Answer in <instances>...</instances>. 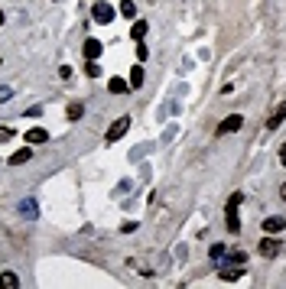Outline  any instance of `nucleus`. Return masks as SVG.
Listing matches in <instances>:
<instances>
[{"label": "nucleus", "instance_id": "f257e3e1", "mask_svg": "<svg viewBox=\"0 0 286 289\" xmlns=\"http://www.w3.org/2000/svg\"><path fill=\"white\" fill-rule=\"evenodd\" d=\"M241 202H244V192H234V195L228 198V205H224V227H228L231 234H238V231H241V218H238Z\"/></svg>", "mask_w": 286, "mask_h": 289}, {"label": "nucleus", "instance_id": "f03ea898", "mask_svg": "<svg viewBox=\"0 0 286 289\" xmlns=\"http://www.w3.org/2000/svg\"><path fill=\"white\" fill-rule=\"evenodd\" d=\"M114 16H117V10L111 7V3H104V0H94V7H91V20H94V23L108 26Z\"/></svg>", "mask_w": 286, "mask_h": 289}, {"label": "nucleus", "instance_id": "7ed1b4c3", "mask_svg": "<svg viewBox=\"0 0 286 289\" xmlns=\"http://www.w3.org/2000/svg\"><path fill=\"white\" fill-rule=\"evenodd\" d=\"M257 253H260V257H267V260H270V257H280V253H283V241H277L273 234H267L260 244H257Z\"/></svg>", "mask_w": 286, "mask_h": 289}, {"label": "nucleus", "instance_id": "20e7f679", "mask_svg": "<svg viewBox=\"0 0 286 289\" xmlns=\"http://www.w3.org/2000/svg\"><path fill=\"white\" fill-rule=\"evenodd\" d=\"M218 276H221L224 283H234L244 276V263H231V260H221V266H218Z\"/></svg>", "mask_w": 286, "mask_h": 289}, {"label": "nucleus", "instance_id": "39448f33", "mask_svg": "<svg viewBox=\"0 0 286 289\" xmlns=\"http://www.w3.org/2000/svg\"><path fill=\"white\" fill-rule=\"evenodd\" d=\"M127 130H130V117L124 114V117H117L114 124L108 127V137H104V140H108V143H117V140H121V137H124Z\"/></svg>", "mask_w": 286, "mask_h": 289}, {"label": "nucleus", "instance_id": "423d86ee", "mask_svg": "<svg viewBox=\"0 0 286 289\" xmlns=\"http://www.w3.org/2000/svg\"><path fill=\"white\" fill-rule=\"evenodd\" d=\"M241 127H244V117H241V114H231V117H224L221 124H218V137H228V133H238Z\"/></svg>", "mask_w": 286, "mask_h": 289}, {"label": "nucleus", "instance_id": "0eeeda50", "mask_svg": "<svg viewBox=\"0 0 286 289\" xmlns=\"http://www.w3.org/2000/svg\"><path fill=\"white\" fill-rule=\"evenodd\" d=\"M26 143H30V146H42V143L49 140V133L42 130V127H33V130H26V137H23Z\"/></svg>", "mask_w": 286, "mask_h": 289}, {"label": "nucleus", "instance_id": "6e6552de", "mask_svg": "<svg viewBox=\"0 0 286 289\" xmlns=\"http://www.w3.org/2000/svg\"><path fill=\"white\" fill-rule=\"evenodd\" d=\"M283 120H286V101H280V104H277V110L270 114V120H267V130H277Z\"/></svg>", "mask_w": 286, "mask_h": 289}, {"label": "nucleus", "instance_id": "1a4fd4ad", "mask_svg": "<svg viewBox=\"0 0 286 289\" xmlns=\"http://www.w3.org/2000/svg\"><path fill=\"white\" fill-rule=\"evenodd\" d=\"M283 227H286V218H277V215H273V218H263V231H267V234H280Z\"/></svg>", "mask_w": 286, "mask_h": 289}, {"label": "nucleus", "instance_id": "9d476101", "mask_svg": "<svg viewBox=\"0 0 286 289\" xmlns=\"http://www.w3.org/2000/svg\"><path fill=\"white\" fill-rule=\"evenodd\" d=\"M30 159H33V146H23L10 156V166H23V163H30Z\"/></svg>", "mask_w": 286, "mask_h": 289}, {"label": "nucleus", "instance_id": "9b49d317", "mask_svg": "<svg viewBox=\"0 0 286 289\" xmlns=\"http://www.w3.org/2000/svg\"><path fill=\"white\" fill-rule=\"evenodd\" d=\"M98 55H101V42L98 39H85V59H88V62H94Z\"/></svg>", "mask_w": 286, "mask_h": 289}, {"label": "nucleus", "instance_id": "f8f14e48", "mask_svg": "<svg viewBox=\"0 0 286 289\" xmlns=\"http://www.w3.org/2000/svg\"><path fill=\"white\" fill-rule=\"evenodd\" d=\"M108 88H111V94H127V91H130V81H124V78H111V81H108Z\"/></svg>", "mask_w": 286, "mask_h": 289}, {"label": "nucleus", "instance_id": "ddd939ff", "mask_svg": "<svg viewBox=\"0 0 286 289\" xmlns=\"http://www.w3.org/2000/svg\"><path fill=\"white\" fill-rule=\"evenodd\" d=\"M147 30H150V26H147V20H137V23H133V33H130V36H133V39H137V42H143V36H147Z\"/></svg>", "mask_w": 286, "mask_h": 289}, {"label": "nucleus", "instance_id": "4468645a", "mask_svg": "<svg viewBox=\"0 0 286 289\" xmlns=\"http://www.w3.org/2000/svg\"><path fill=\"white\" fill-rule=\"evenodd\" d=\"M121 16H127V20H133L137 16V7H133V0H121V10H117Z\"/></svg>", "mask_w": 286, "mask_h": 289}, {"label": "nucleus", "instance_id": "2eb2a0df", "mask_svg": "<svg viewBox=\"0 0 286 289\" xmlns=\"http://www.w3.org/2000/svg\"><path fill=\"white\" fill-rule=\"evenodd\" d=\"M20 211H23V215H26V218H36V215H39V208H36V202H33V198H26V202L23 205H20Z\"/></svg>", "mask_w": 286, "mask_h": 289}, {"label": "nucleus", "instance_id": "dca6fc26", "mask_svg": "<svg viewBox=\"0 0 286 289\" xmlns=\"http://www.w3.org/2000/svg\"><path fill=\"white\" fill-rule=\"evenodd\" d=\"M127 81H130V88H140V85H143V69H140V65H133V69H130V78H127Z\"/></svg>", "mask_w": 286, "mask_h": 289}, {"label": "nucleus", "instance_id": "f3484780", "mask_svg": "<svg viewBox=\"0 0 286 289\" xmlns=\"http://www.w3.org/2000/svg\"><path fill=\"white\" fill-rule=\"evenodd\" d=\"M82 114H85V104L72 101V104H69V120H82Z\"/></svg>", "mask_w": 286, "mask_h": 289}, {"label": "nucleus", "instance_id": "a211bd4d", "mask_svg": "<svg viewBox=\"0 0 286 289\" xmlns=\"http://www.w3.org/2000/svg\"><path fill=\"white\" fill-rule=\"evenodd\" d=\"M16 283L20 280H16L13 273H0V289H16Z\"/></svg>", "mask_w": 286, "mask_h": 289}, {"label": "nucleus", "instance_id": "6ab92c4d", "mask_svg": "<svg viewBox=\"0 0 286 289\" xmlns=\"http://www.w3.org/2000/svg\"><path fill=\"white\" fill-rule=\"evenodd\" d=\"M228 260H231V263H247V253H244V250H231V253H228Z\"/></svg>", "mask_w": 286, "mask_h": 289}, {"label": "nucleus", "instance_id": "aec40b11", "mask_svg": "<svg viewBox=\"0 0 286 289\" xmlns=\"http://www.w3.org/2000/svg\"><path fill=\"white\" fill-rule=\"evenodd\" d=\"M208 257L211 260H221L224 257V244H211V247H208Z\"/></svg>", "mask_w": 286, "mask_h": 289}, {"label": "nucleus", "instance_id": "412c9836", "mask_svg": "<svg viewBox=\"0 0 286 289\" xmlns=\"http://www.w3.org/2000/svg\"><path fill=\"white\" fill-rule=\"evenodd\" d=\"M85 72L91 75V78H98V75H101V65H98V62H88V65H85Z\"/></svg>", "mask_w": 286, "mask_h": 289}, {"label": "nucleus", "instance_id": "4be33fe9", "mask_svg": "<svg viewBox=\"0 0 286 289\" xmlns=\"http://www.w3.org/2000/svg\"><path fill=\"white\" fill-rule=\"evenodd\" d=\"M147 46H143V42H140V46H137V62H147Z\"/></svg>", "mask_w": 286, "mask_h": 289}, {"label": "nucleus", "instance_id": "5701e85b", "mask_svg": "<svg viewBox=\"0 0 286 289\" xmlns=\"http://www.w3.org/2000/svg\"><path fill=\"white\" fill-rule=\"evenodd\" d=\"M10 137H13V130H10V127H0V143H7Z\"/></svg>", "mask_w": 286, "mask_h": 289}, {"label": "nucleus", "instance_id": "b1692460", "mask_svg": "<svg viewBox=\"0 0 286 289\" xmlns=\"http://www.w3.org/2000/svg\"><path fill=\"white\" fill-rule=\"evenodd\" d=\"M121 231H124V234H130V231H137V221H124V224H121Z\"/></svg>", "mask_w": 286, "mask_h": 289}, {"label": "nucleus", "instance_id": "393cba45", "mask_svg": "<svg viewBox=\"0 0 286 289\" xmlns=\"http://www.w3.org/2000/svg\"><path fill=\"white\" fill-rule=\"evenodd\" d=\"M13 98V88H0V101H10Z\"/></svg>", "mask_w": 286, "mask_h": 289}, {"label": "nucleus", "instance_id": "a878e982", "mask_svg": "<svg viewBox=\"0 0 286 289\" xmlns=\"http://www.w3.org/2000/svg\"><path fill=\"white\" fill-rule=\"evenodd\" d=\"M26 117H42V108H39V104H36V108H30V110H26Z\"/></svg>", "mask_w": 286, "mask_h": 289}, {"label": "nucleus", "instance_id": "bb28decb", "mask_svg": "<svg viewBox=\"0 0 286 289\" xmlns=\"http://www.w3.org/2000/svg\"><path fill=\"white\" fill-rule=\"evenodd\" d=\"M280 163L286 166V143H283V149H280Z\"/></svg>", "mask_w": 286, "mask_h": 289}, {"label": "nucleus", "instance_id": "cd10ccee", "mask_svg": "<svg viewBox=\"0 0 286 289\" xmlns=\"http://www.w3.org/2000/svg\"><path fill=\"white\" fill-rule=\"evenodd\" d=\"M280 198H283V202H286V182H283V185H280Z\"/></svg>", "mask_w": 286, "mask_h": 289}, {"label": "nucleus", "instance_id": "c85d7f7f", "mask_svg": "<svg viewBox=\"0 0 286 289\" xmlns=\"http://www.w3.org/2000/svg\"><path fill=\"white\" fill-rule=\"evenodd\" d=\"M0 26H3V10H0Z\"/></svg>", "mask_w": 286, "mask_h": 289}]
</instances>
